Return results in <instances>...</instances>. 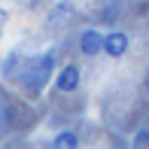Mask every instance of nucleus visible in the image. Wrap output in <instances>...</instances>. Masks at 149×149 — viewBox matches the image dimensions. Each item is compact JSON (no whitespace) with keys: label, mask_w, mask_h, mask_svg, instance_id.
Listing matches in <instances>:
<instances>
[{"label":"nucleus","mask_w":149,"mask_h":149,"mask_svg":"<svg viewBox=\"0 0 149 149\" xmlns=\"http://www.w3.org/2000/svg\"><path fill=\"white\" fill-rule=\"evenodd\" d=\"M79 52L88 55V58L100 55V52H104V33L94 31V28H85L82 33H79Z\"/></svg>","instance_id":"obj_3"},{"label":"nucleus","mask_w":149,"mask_h":149,"mask_svg":"<svg viewBox=\"0 0 149 149\" xmlns=\"http://www.w3.org/2000/svg\"><path fill=\"white\" fill-rule=\"evenodd\" d=\"M76 143H79V137H76L73 131H61L58 137L52 140V146H55V149H73Z\"/></svg>","instance_id":"obj_6"},{"label":"nucleus","mask_w":149,"mask_h":149,"mask_svg":"<svg viewBox=\"0 0 149 149\" xmlns=\"http://www.w3.org/2000/svg\"><path fill=\"white\" fill-rule=\"evenodd\" d=\"M134 146H149V125H143L137 131V137H134Z\"/></svg>","instance_id":"obj_7"},{"label":"nucleus","mask_w":149,"mask_h":149,"mask_svg":"<svg viewBox=\"0 0 149 149\" xmlns=\"http://www.w3.org/2000/svg\"><path fill=\"white\" fill-rule=\"evenodd\" d=\"M143 88L149 91V70H146V76H143Z\"/></svg>","instance_id":"obj_9"},{"label":"nucleus","mask_w":149,"mask_h":149,"mask_svg":"<svg viewBox=\"0 0 149 149\" xmlns=\"http://www.w3.org/2000/svg\"><path fill=\"white\" fill-rule=\"evenodd\" d=\"M52 67H55V52H46V55L33 58L31 64L22 70V82L28 85L31 91H40L46 82H49V76H52Z\"/></svg>","instance_id":"obj_1"},{"label":"nucleus","mask_w":149,"mask_h":149,"mask_svg":"<svg viewBox=\"0 0 149 149\" xmlns=\"http://www.w3.org/2000/svg\"><path fill=\"white\" fill-rule=\"evenodd\" d=\"M79 79H82L79 67H76V64H67V67H61V70H58L55 85H58V91L70 94V91H76V88H79Z\"/></svg>","instance_id":"obj_4"},{"label":"nucleus","mask_w":149,"mask_h":149,"mask_svg":"<svg viewBox=\"0 0 149 149\" xmlns=\"http://www.w3.org/2000/svg\"><path fill=\"white\" fill-rule=\"evenodd\" d=\"M128 46H131V37H128L125 31H110L104 33V52L110 58H122L128 52Z\"/></svg>","instance_id":"obj_2"},{"label":"nucleus","mask_w":149,"mask_h":149,"mask_svg":"<svg viewBox=\"0 0 149 149\" xmlns=\"http://www.w3.org/2000/svg\"><path fill=\"white\" fill-rule=\"evenodd\" d=\"M6 18H9V12H6L3 6H0V28H3V24H6Z\"/></svg>","instance_id":"obj_8"},{"label":"nucleus","mask_w":149,"mask_h":149,"mask_svg":"<svg viewBox=\"0 0 149 149\" xmlns=\"http://www.w3.org/2000/svg\"><path fill=\"white\" fill-rule=\"evenodd\" d=\"M70 15H73V3L70 0H58L46 15V28H61V24L70 22Z\"/></svg>","instance_id":"obj_5"}]
</instances>
